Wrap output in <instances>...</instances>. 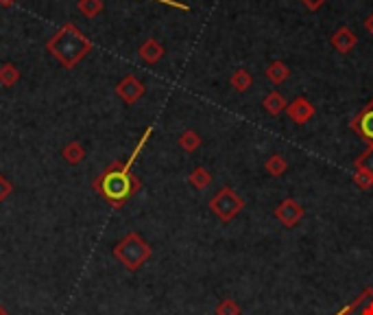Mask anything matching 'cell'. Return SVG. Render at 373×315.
<instances>
[{
  "label": "cell",
  "mask_w": 373,
  "mask_h": 315,
  "mask_svg": "<svg viewBox=\"0 0 373 315\" xmlns=\"http://www.w3.org/2000/svg\"><path fill=\"white\" fill-rule=\"evenodd\" d=\"M188 182L197 188V191H205L210 184H212V175H210V171L205 169V167H197L195 171L190 173V178H188Z\"/></svg>",
  "instance_id": "obj_17"
},
{
  "label": "cell",
  "mask_w": 373,
  "mask_h": 315,
  "mask_svg": "<svg viewBox=\"0 0 373 315\" xmlns=\"http://www.w3.org/2000/svg\"><path fill=\"white\" fill-rule=\"evenodd\" d=\"M61 156H63V160L68 162V165H79V162H83V158H85V149H83V145L79 143V141H72V143H68L66 147H63V151H61Z\"/></svg>",
  "instance_id": "obj_13"
},
{
  "label": "cell",
  "mask_w": 373,
  "mask_h": 315,
  "mask_svg": "<svg viewBox=\"0 0 373 315\" xmlns=\"http://www.w3.org/2000/svg\"><path fill=\"white\" fill-rule=\"evenodd\" d=\"M92 48L94 44L72 22L63 24L55 35H50L46 40V50L66 68H74Z\"/></svg>",
  "instance_id": "obj_2"
},
{
  "label": "cell",
  "mask_w": 373,
  "mask_h": 315,
  "mask_svg": "<svg viewBox=\"0 0 373 315\" xmlns=\"http://www.w3.org/2000/svg\"><path fill=\"white\" fill-rule=\"evenodd\" d=\"M116 94H118L127 105H134L138 99H142L145 83L138 77H134V74H127V77H122L118 85H116Z\"/></svg>",
  "instance_id": "obj_6"
},
{
  "label": "cell",
  "mask_w": 373,
  "mask_h": 315,
  "mask_svg": "<svg viewBox=\"0 0 373 315\" xmlns=\"http://www.w3.org/2000/svg\"><path fill=\"white\" fill-rule=\"evenodd\" d=\"M76 9H79V14L85 18H96L103 11V0H79Z\"/></svg>",
  "instance_id": "obj_20"
},
{
  "label": "cell",
  "mask_w": 373,
  "mask_h": 315,
  "mask_svg": "<svg viewBox=\"0 0 373 315\" xmlns=\"http://www.w3.org/2000/svg\"><path fill=\"white\" fill-rule=\"evenodd\" d=\"M11 193H14V186H11L5 175H0V201H5Z\"/></svg>",
  "instance_id": "obj_24"
},
{
  "label": "cell",
  "mask_w": 373,
  "mask_h": 315,
  "mask_svg": "<svg viewBox=\"0 0 373 315\" xmlns=\"http://www.w3.org/2000/svg\"><path fill=\"white\" fill-rule=\"evenodd\" d=\"M18 3V0H0V5H3V7H11V5H16Z\"/></svg>",
  "instance_id": "obj_28"
},
{
  "label": "cell",
  "mask_w": 373,
  "mask_h": 315,
  "mask_svg": "<svg viewBox=\"0 0 373 315\" xmlns=\"http://www.w3.org/2000/svg\"><path fill=\"white\" fill-rule=\"evenodd\" d=\"M179 147L188 151V154H192V151H197L201 147V136L195 130H186L182 136H179Z\"/></svg>",
  "instance_id": "obj_19"
},
{
  "label": "cell",
  "mask_w": 373,
  "mask_h": 315,
  "mask_svg": "<svg viewBox=\"0 0 373 315\" xmlns=\"http://www.w3.org/2000/svg\"><path fill=\"white\" fill-rule=\"evenodd\" d=\"M286 114H288V119H290L292 123L303 125V123H308V121H310V119L315 116V105H312L308 99L297 96V99L292 101V103H288Z\"/></svg>",
  "instance_id": "obj_8"
},
{
  "label": "cell",
  "mask_w": 373,
  "mask_h": 315,
  "mask_svg": "<svg viewBox=\"0 0 373 315\" xmlns=\"http://www.w3.org/2000/svg\"><path fill=\"white\" fill-rule=\"evenodd\" d=\"M0 315H9V313H7V309H5L3 305H0Z\"/></svg>",
  "instance_id": "obj_29"
},
{
  "label": "cell",
  "mask_w": 373,
  "mask_h": 315,
  "mask_svg": "<svg viewBox=\"0 0 373 315\" xmlns=\"http://www.w3.org/2000/svg\"><path fill=\"white\" fill-rule=\"evenodd\" d=\"M354 184L358 186V188H363V191H367V188H371L373 186V175H369L367 171H360V169H356L354 171Z\"/></svg>",
  "instance_id": "obj_23"
},
{
  "label": "cell",
  "mask_w": 373,
  "mask_h": 315,
  "mask_svg": "<svg viewBox=\"0 0 373 315\" xmlns=\"http://www.w3.org/2000/svg\"><path fill=\"white\" fill-rule=\"evenodd\" d=\"M264 169H266V173H268V175H273V178H279V175H284V173H286L288 162H286V158H284V156L273 154L271 158H268V160L264 162Z\"/></svg>",
  "instance_id": "obj_16"
},
{
  "label": "cell",
  "mask_w": 373,
  "mask_h": 315,
  "mask_svg": "<svg viewBox=\"0 0 373 315\" xmlns=\"http://www.w3.org/2000/svg\"><path fill=\"white\" fill-rule=\"evenodd\" d=\"M114 256L129 272H138L151 258V245L138 232H129L122 241L116 243Z\"/></svg>",
  "instance_id": "obj_3"
},
{
  "label": "cell",
  "mask_w": 373,
  "mask_h": 315,
  "mask_svg": "<svg viewBox=\"0 0 373 315\" xmlns=\"http://www.w3.org/2000/svg\"><path fill=\"white\" fill-rule=\"evenodd\" d=\"M242 208H244V199L229 186H223L221 191L210 199V210L225 223L234 219Z\"/></svg>",
  "instance_id": "obj_4"
},
{
  "label": "cell",
  "mask_w": 373,
  "mask_h": 315,
  "mask_svg": "<svg viewBox=\"0 0 373 315\" xmlns=\"http://www.w3.org/2000/svg\"><path fill=\"white\" fill-rule=\"evenodd\" d=\"M354 167L360 171H367L369 175H373V145H369L363 154H360L354 162Z\"/></svg>",
  "instance_id": "obj_21"
},
{
  "label": "cell",
  "mask_w": 373,
  "mask_h": 315,
  "mask_svg": "<svg viewBox=\"0 0 373 315\" xmlns=\"http://www.w3.org/2000/svg\"><path fill=\"white\" fill-rule=\"evenodd\" d=\"M151 134H153V128H149V130L142 134V138H140V143L136 145V149L131 151L129 158H127L125 162H120V160H118V162H111V165L94 180V191H96L103 199H107L114 208L125 206L127 201H129V199L140 191V188H142L140 180L131 173V167H134L136 158L140 156V151L145 149V145H147V141L151 138Z\"/></svg>",
  "instance_id": "obj_1"
},
{
  "label": "cell",
  "mask_w": 373,
  "mask_h": 315,
  "mask_svg": "<svg viewBox=\"0 0 373 315\" xmlns=\"http://www.w3.org/2000/svg\"><path fill=\"white\" fill-rule=\"evenodd\" d=\"M332 46L339 50V53H350V50H354L356 48V44H358V35L350 29V27H341L339 31H334V35H332Z\"/></svg>",
  "instance_id": "obj_10"
},
{
  "label": "cell",
  "mask_w": 373,
  "mask_h": 315,
  "mask_svg": "<svg viewBox=\"0 0 373 315\" xmlns=\"http://www.w3.org/2000/svg\"><path fill=\"white\" fill-rule=\"evenodd\" d=\"M20 81V70L16 64H11V61H5L3 66H0V83L5 88H11Z\"/></svg>",
  "instance_id": "obj_18"
},
{
  "label": "cell",
  "mask_w": 373,
  "mask_h": 315,
  "mask_svg": "<svg viewBox=\"0 0 373 315\" xmlns=\"http://www.w3.org/2000/svg\"><path fill=\"white\" fill-rule=\"evenodd\" d=\"M303 215H306V210H303V206L299 204L297 199H292V197H288V199H284L281 204L275 208V217H277V221L279 223H284L286 228H295L301 219H303Z\"/></svg>",
  "instance_id": "obj_5"
},
{
  "label": "cell",
  "mask_w": 373,
  "mask_h": 315,
  "mask_svg": "<svg viewBox=\"0 0 373 315\" xmlns=\"http://www.w3.org/2000/svg\"><path fill=\"white\" fill-rule=\"evenodd\" d=\"M216 315H240V307L238 302H234L231 298H225L216 305Z\"/></svg>",
  "instance_id": "obj_22"
},
{
  "label": "cell",
  "mask_w": 373,
  "mask_h": 315,
  "mask_svg": "<svg viewBox=\"0 0 373 315\" xmlns=\"http://www.w3.org/2000/svg\"><path fill=\"white\" fill-rule=\"evenodd\" d=\"M365 29H367V33H369V35H373V14L365 20Z\"/></svg>",
  "instance_id": "obj_27"
},
{
  "label": "cell",
  "mask_w": 373,
  "mask_h": 315,
  "mask_svg": "<svg viewBox=\"0 0 373 315\" xmlns=\"http://www.w3.org/2000/svg\"><path fill=\"white\" fill-rule=\"evenodd\" d=\"M156 3H164V5H169V7H175V9L188 11V5H184V3H175V0H156Z\"/></svg>",
  "instance_id": "obj_26"
},
{
  "label": "cell",
  "mask_w": 373,
  "mask_h": 315,
  "mask_svg": "<svg viewBox=\"0 0 373 315\" xmlns=\"http://www.w3.org/2000/svg\"><path fill=\"white\" fill-rule=\"evenodd\" d=\"M301 3H303L308 9H310V11H317V9L323 7V5L328 3V0H301Z\"/></svg>",
  "instance_id": "obj_25"
},
{
  "label": "cell",
  "mask_w": 373,
  "mask_h": 315,
  "mask_svg": "<svg viewBox=\"0 0 373 315\" xmlns=\"http://www.w3.org/2000/svg\"><path fill=\"white\" fill-rule=\"evenodd\" d=\"M262 105H264V110L268 112L271 116H277V114H281L286 108H288V103H286V99L281 96L279 92H268L266 96H264V101H262Z\"/></svg>",
  "instance_id": "obj_12"
},
{
  "label": "cell",
  "mask_w": 373,
  "mask_h": 315,
  "mask_svg": "<svg viewBox=\"0 0 373 315\" xmlns=\"http://www.w3.org/2000/svg\"><path fill=\"white\" fill-rule=\"evenodd\" d=\"M140 57H142V61H147V64H158V61L164 57V46L156 40V37H149L147 42H142V46H140Z\"/></svg>",
  "instance_id": "obj_11"
},
{
  "label": "cell",
  "mask_w": 373,
  "mask_h": 315,
  "mask_svg": "<svg viewBox=\"0 0 373 315\" xmlns=\"http://www.w3.org/2000/svg\"><path fill=\"white\" fill-rule=\"evenodd\" d=\"M229 83L236 92H247L249 88L253 85V74L249 70H244V68H238L234 74H231Z\"/></svg>",
  "instance_id": "obj_15"
},
{
  "label": "cell",
  "mask_w": 373,
  "mask_h": 315,
  "mask_svg": "<svg viewBox=\"0 0 373 315\" xmlns=\"http://www.w3.org/2000/svg\"><path fill=\"white\" fill-rule=\"evenodd\" d=\"M352 130L363 138V141L373 145V101H369L367 108L352 121Z\"/></svg>",
  "instance_id": "obj_7"
},
{
  "label": "cell",
  "mask_w": 373,
  "mask_h": 315,
  "mask_svg": "<svg viewBox=\"0 0 373 315\" xmlns=\"http://www.w3.org/2000/svg\"><path fill=\"white\" fill-rule=\"evenodd\" d=\"M266 77H268V81L279 85L290 77V68L284 64V61H273V64H268V68H266Z\"/></svg>",
  "instance_id": "obj_14"
},
{
  "label": "cell",
  "mask_w": 373,
  "mask_h": 315,
  "mask_svg": "<svg viewBox=\"0 0 373 315\" xmlns=\"http://www.w3.org/2000/svg\"><path fill=\"white\" fill-rule=\"evenodd\" d=\"M337 315H373V289L367 287L365 292L352 302V305L341 309Z\"/></svg>",
  "instance_id": "obj_9"
}]
</instances>
